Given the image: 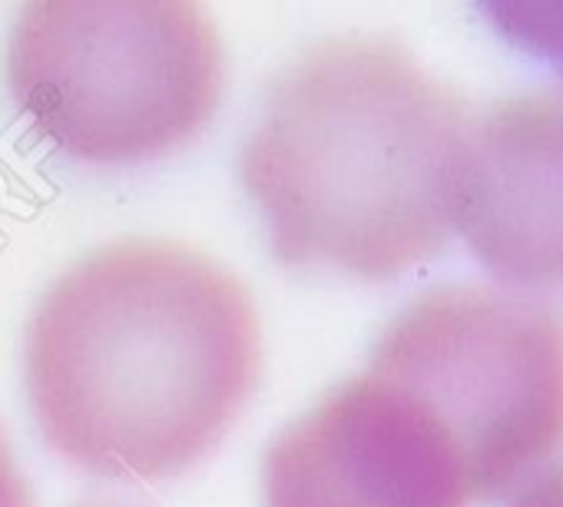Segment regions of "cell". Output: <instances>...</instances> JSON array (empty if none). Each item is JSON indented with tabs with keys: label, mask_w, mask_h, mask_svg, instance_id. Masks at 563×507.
<instances>
[{
	"label": "cell",
	"mask_w": 563,
	"mask_h": 507,
	"mask_svg": "<svg viewBox=\"0 0 563 507\" xmlns=\"http://www.w3.org/2000/svg\"><path fill=\"white\" fill-rule=\"evenodd\" d=\"M262 365L249 289L202 252L123 239L70 266L27 326L34 418L67 461L123 481L196 464Z\"/></svg>",
	"instance_id": "obj_1"
},
{
	"label": "cell",
	"mask_w": 563,
	"mask_h": 507,
	"mask_svg": "<svg viewBox=\"0 0 563 507\" xmlns=\"http://www.w3.org/2000/svg\"><path fill=\"white\" fill-rule=\"evenodd\" d=\"M471 120L388 37H325L282 67L239 156L272 256L391 279L454 229Z\"/></svg>",
	"instance_id": "obj_2"
},
{
	"label": "cell",
	"mask_w": 563,
	"mask_h": 507,
	"mask_svg": "<svg viewBox=\"0 0 563 507\" xmlns=\"http://www.w3.org/2000/svg\"><path fill=\"white\" fill-rule=\"evenodd\" d=\"M8 87L57 150L150 159L216 113L222 41L192 0H37L11 31Z\"/></svg>",
	"instance_id": "obj_3"
},
{
	"label": "cell",
	"mask_w": 563,
	"mask_h": 507,
	"mask_svg": "<svg viewBox=\"0 0 563 507\" xmlns=\"http://www.w3.org/2000/svg\"><path fill=\"white\" fill-rule=\"evenodd\" d=\"M457 441L474 500L504 494L563 444V316L490 289L408 302L372 352Z\"/></svg>",
	"instance_id": "obj_4"
},
{
	"label": "cell",
	"mask_w": 563,
	"mask_h": 507,
	"mask_svg": "<svg viewBox=\"0 0 563 507\" xmlns=\"http://www.w3.org/2000/svg\"><path fill=\"white\" fill-rule=\"evenodd\" d=\"M265 507H467L451 431L395 382L362 372L282 431L262 458Z\"/></svg>",
	"instance_id": "obj_5"
},
{
	"label": "cell",
	"mask_w": 563,
	"mask_h": 507,
	"mask_svg": "<svg viewBox=\"0 0 563 507\" xmlns=\"http://www.w3.org/2000/svg\"><path fill=\"white\" fill-rule=\"evenodd\" d=\"M454 229L497 279L563 286V87L500 100L471 126Z\"/></svg>",
	"instance_id": "obj_6"
},
{
	"label": "cell",
	"mask_w": 563,
	"mask_h": 507,
	"mask_svg": "<svg viewBox=\"0 0 563 507\" xmlns=\"http://www.w3.org/2000/svg\"><path fill=\"white\" fill-rule=\"evenodd\" d=\"M490 14L500 24V31L510 34L517 44L563 64V8H543V4L520 8V4H510V8H490Z\"/></svg>",
	"instance_id": "obj_7"
},
{
	"label": "cell",
	"mask_w": 563,
	"mask_h": 507,
	"mask_svg": "<svg viewBox=\"0 0 563 507\" xmlns=\"http://www.w3.org/2000/svg\"><path fill=\"white\" fill-rule=\"evenodd\" d=\"M0 507H31V487L14 464L4 431H0Z\"/></svg>",
	"instance_id": "obj_8"
},
{
	"label": "cell",
	"mask_w": 563,
	"mask_h": 507,
	"mask_svg": "<svg viewBox=\"0 0 563 507\" xmlns=\"http://www.w3.org/2000/svg\"><path fill=\"white\" fill-rule=\"evenodd\" d=\"M514 507H563V464L530 481Z\"/></svg>",
	"instance_id": "obj_9"
}]
</instances>
